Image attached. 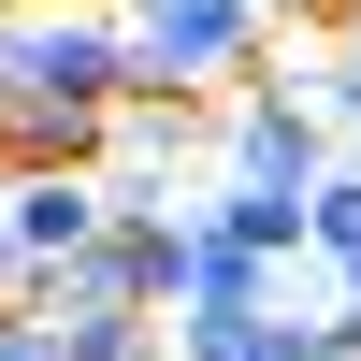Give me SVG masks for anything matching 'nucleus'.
Listing matches in <instances>:
<instances>
[{
    "mask_svg": "<svg viewBox=\"0 0 361 361\" xmlns=\"http://www.w3.org/2000/svg\"><path fill=\"white\" fill-rule=\"evenodd\" d=\"M217 173H231V188H289V202L333 173V130H318V102L275 73V58H260V73L217 102Z\"/></svg>",
    "mask_w": 361,
    "mask_h": 361,
    "instance_id": "nucleus-3",
    "label": "nucleus"
},
{
    "mask_svg": "<svg viewBox=\"0 0 361 361\" xmlns=\"http://www.w3.org/2000/svg\"><path fill=\"white\" fill-rule=\"evenodd\" d=\"M116 44H130V87H246L260 58H275V15L260 0H102Z\"/></svg>",
    "mask_w": 361,
    "mask_h": 361,
    "instance_id": "nucleus-1",
    "label": "nucleus"
},
{
    "mask_svg": "<svg viewBox=\"0 0 361 361\" xmlns=\"http://www.w3.org/2000/svg\"><path fill=\"white\" fill-rule=\"evenodd\" d=\"M289 87L318 102V130H361V29H347L333 58H318V73H289Z\"/></svg>",
    "mask_w": 361,
    "mask_h": 361,
    "instance_id": "nucleus-7",
    "label": "nucleus"
},
{
    "mask_svg": "<svg viewBox=\"0 0 361 361\" xmlns=\"http://www.w3.org/2000/svg\"><path fill=\"white\" fill-rule=\"evenodd\" d=\"M260 15H304V0H260Z\"/></svg>",
    "mask_w": 361,
    "mask_h": 361,
    "instance_id": "nucleus-11",
    "label": "nucleus"
},
{
    "mask_svg": "<svg viewBox=\"0 0 361 361\" xmlns=\"http://www.w3.org/2000/svg\"><path fill=\"white\" fill-rule=\"evenodd\" d=\"M333 159H361V130H333Z\"/></svg>",
    "mask_w": 361,
    "mask_h": 361,
    "instance_id": "nucleus-10",
    "label": "nucleus"
},
{
    "mask_svg": "<svg viewBox=\"0 0 361 361\" xmlns=\"http://www.w3.org/2000/svg\"><path fill=\"white\" fill-rule=\"evenodd\" d=\"M0 361H58V318L29 304V289H0Z\"/></svg>",
    "mask_w": 361,
    "mask_h": 361,
    "instance_id": "nucleus-8",
    "label": "nucleus"
},
{
    "mask_svg": "<svg viewBox=\"0 0 361 361\" xmlns=\"http://www.w3.org/2000/svg\"><path fill=\"white\" fill-rule=\"evenodd\" d=\"M102 173L87 159H29V173H0V289H44L58 260L87 246V231H102Z\"/></svg>",
    "mask_w": 361,
    "mask_h": 361,
    "instance_id": "nucleus-4",
    "label": "nucleus"
},
{
    "mask_svg": "<svg viewBox=\"0 0 361 361\" xmlns=\"http://www.w3.org/2000/svg\"><path fill=\"white\" fill-rule=\"evenodd\" d=\"M304 260H318V275H361V159H333L304 188Z\"/></svg>",
    "mask_w": 361,
    "mask_h": 361,
    "instance_id": "nucleus-6",
    "label": "nucleus"
},
{
    "mask_svg": "<svg viewBox=\"0 0 361 361\" xmlns=\"http://www.w3.org/2000/svg\"><path fill=\"white\" fill-rule=\"evenodd\" d=\"M188 217L217 231V246H246V260H304V202H289V188H231V173H217Z\"/></svg>",
    "mask_w": 361,
    "mask_h": 361,
    "instance_id": "nucleus-5",
    "label": "nucleus"
},
{
    "mask_svg": "<svg viewBox=\"0 0 361 361\" xmlns=\"http://www.w3.org/2000/svg\"><path fill=\"white\" fill-rule=\"evenodd\" d=\"M202 159H217V102H202V87H116V102H102V145H87V173L130 188V202H173Z\"/></svg>",
    "mask_w": 361,
    "mask_h": 361,
    "instance_id": "nucleus-2",
    "label": "nucleus"
},
{
    "mask_svg": "<svg viewBox=\"0 0 361 361\" xmlns=\"http://www.w3.org/2000/svg\"><path fill=\"white\" fill-rule=\"evenodd\" d=\"M145 361H173V347H145Z\"/></svg>",
    "mask_w": 361,
    "mask_h": 361,
    "instance_id": "nucleus-12",
    "label": "nucleus"
},
{
    "mask_svg": "<svg viewBox=\"0 0 361 361\" xmlns=\"http://www.w3.org/2000/svg\"><path fill=\"white\" fill-rule=\"evenodd\" d=\"M333 333H347V347H361V275H333Z\"/></svg>",
    "mask_w": 361,
    "mask_h": 361,
    "instance_id": "nucleus-9",
    "label": "nucleus"
},
{
    "mask_svg": "<svg viewBox=\"0 0 361 361\" xmlns=\"http://www.w3.org/2000/svg\"><path fill=\"white\" fill-rule=\"evenodd\" d=\"M347 29H361V0H347Z\"/></svg>",
    "mask_w": 361,
    "mask_h": 361,
    "instance_id": "nucleus-13",
    "label": "nucleus"
}]
</instances>
